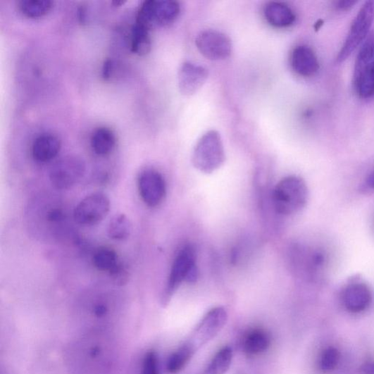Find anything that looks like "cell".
Instances as JSON below:
<instances>
[{
	"mask_svg": "<svg viewBox=\"0 0 374 374\" xmlns=\"http://www.w3.org/2000/svg\"><path fill=\"white\" fill-rule=\"evenodd\" d=\"M308 190L306 182L299 176L285 177L272 194L275 212L282 216H291L300 212L306 205Z\"/></svg>",
	"mask_w": 374,
	"mask_h": 374,
	"instance_id": "1",
	"label": "cell"
},
{
	"mask_svg": "<svg viewBox=\"0 0 374 374\" xmlns=\"http://www.w3.org/2000/svg\"><path fill=\"white\" fill-rule=\"evenodd\" d=\"M198 278L194 249L189 245L185 246L176 254L173 262L163 294V304L169 303L174 293L184 282L193 283Z\"/></svg>",
	"mask_w": 374,
	"mask_h": 374,
	"instance_id": "2",
	"label": "cell"
},
{
	"mask_svg": "<svg viewBox=\"0 0 374 374\" xmlns=\"http://www.w3.org/2000/svg\"><path fill=\"white\" fill-rule=\"evenodd\" d=\"M225 161V154L220 134L211 130L197 143L192 154V164L204 173H212L220 168Z\"/></svg>",
	"mask_w": 374,
	"mask_h": 374,
	"instance_id": "3",
	"label": "cell"
},
{
	"mask_svg": "<svg viewBox=\"0 0 374 374\" xmlns=\"http://www.w3.org/2000/svg\"><path fill=\"white\" fill-rule=\"evenodd\" d=\"M180 11L178 2L172 0H147L137 11L135 22L151 30L173 24L178 18Z\"/></svg>",
	"mask_w": 374,
	"mask_h": 374,
	"instance_id": "4",
	"label": "cell"
},
{
	"mask_svg": "<svg viewBox=\"0 0 374 374\" xmlns=\"http://www.w3.org/2000/svg\"><path fill=\"white\" fill-rule=\"evenodd\" d=\"M374 41L372 37L361 47L354 66L353 85L358 94L364 99L374 95Z\"/></svg>",
	"mask_w": 374,
	"mask_h": 374,
	"instance_id": "5",
	"label": "cell"
},
{
	"mask_svg": "<svg viewBox=\"0 0 374 374\" xmlns=\"http://www.w3.org/2000/svg\"><path fill=\"white\" fill-rule=\"evenodd\" d=\"M373 22L374 1H367L354 19L337 57L339 63L347 61L349 56L364 42Z\"/></svg>",
	"mask_w": 374,
	"mask_h": 374,
	"instance_id": "6",
	"label": "cell"
},
{
	"mask_svg": "<svg viewBox=\"0 0 374 374\" xmlns=\"http://www.w3.org/2000/svg\"><path fill=\"white\" fill-rule=\"evenodd\" d=\"M87 166L82 157L68 155L54 163L49 172L52 186L68 190L80 182L85 175Z\"/></svg>",
	"mask_w": 374,
	"mask_h": 374,
	"instance_id": "7",
	"label": "cell"
},
{
	"mask_svg": "<svg viewBox=\"0 0 374 374\" xmlns=\"http://www.w3.org/2000/svg\"><path fill=\"white\" fill-rule=\"evenodd\" d=\"M111 210L108 197L103 192H94L85 197L73 211L75 221L83 226H92L104 221Z\"/></svg>",
	"mask_w": 374,
	"mask_h": 374,
	"instance_id": "8",
	"label": "cell"
},
{
	"mask_svg": "<svg viewBox=\"0 0 374 374\" xmlns=\"http://www.w3.org/2000/svg\"><path fill=\"white\" fill-rule=\"evenodd\" d=\"M228 314L223 307L211 309L192 332L187 342L196 351L213 340L226 325Z\"/></svg>",
	"mask_w": 374,
	"mask_h": 374,
	"instance_id": "9",
	"label": "cell"
},
{
	"mask_svg": "<svg viewBox=\"0 0 374 374\" xmlns=\"http://www.w3.org/2000/svg\"><path fill=\"white\" fill-rule=\"evenodd\" d=\"M137 188L143 202L151 208L160 206L166 196L164 177L154 169H146L140 173L137 179Z\"/></svg>",
	"mask_w": 374,
	"mask_h": 374,
	"instance_id": "10",
	"label": "cell"
},
{
	"mask_svg": "<svg viewBox=\"0 0 374 374\" xmlns=\"http://www.w3.org/2000/svg\"><path fill=\"white\" fill-rule=\"evenodd\" d=\"M195 44L201 54L213 61L225 60L232 52L230 38L216 30L202 31L197 37Z\"/></svg>",
	"mask_w": 374,
	"mask_h": 374,
	"instance_id": "11",
	"label": "cell"
},
{
	"mask_svg": "<svg viewBox=\"0 0 374 374\" xmlns=\"http://www.w3.org/2000/svg\"><path fill=\"white\" fill-rule=\"evenodd\" d=\"M207 70L200 66L185 63L179 72V88L184 95L190 96L198 92L208 78Z\"/></svg>",
	"mask_w": 374,
	"mask_h": 374,
	"instance_id": "12",
	"label": "cell"
},
{
	"mask_svg": "<svg viewBox=\"0 0 374 374\" xmlns=\"http://www.w3.org/2000/svg\"><path fill=\"white\" fill-rule=\"evenodd\" d=\"M372 299L370 288L363 283L351 284L342 293L343 304L345 308L352 313H359L367 309Z\"/></svg>",
	"mask_w": 374,
	"mask_h": 374,
	"instance_id": "13",
	"label": "cell"
},
{
	"mask_svg": "<svg viewBox=\"0 0 374 374\" xmlns=\"http://www.w3.org/2000/svg\"><path fill=\"white\" fill-rule=\"evenodd\" d=\"M61 141L55 135L42 134L36 137L32 146V156L35 161L48 163L55 158L61 150Z\"/></svg>",
	"mask_w": 374,
	"mask_h": 374,
	"instance_id": "14",
	"label": "cell"
},
{
	"mask_svg": "<svg viewBox=\"0 0 374 374\" xmlns=\"http://www.w3.org/2000/svg\"><path fill=\"white\" fill-rule=\"evenodd\" d=\"M291 63L293 70L305 77L312 76L320 70V63L316 54L306 46H299L294 49Z\"/></svg>",
	"mask_w": 374,
	"mask_h": 374,
	"instance_id": "15",
	"label": "cell"
},
{
	"mask_svg": "<svg viewBox=\"0 0 374 374\" xmlns=\"http://www.w3.org/2000/svg\"><path fill=\"white\" fill-rule=\"evenodd\" d=\"M264 15L270 25L278 28L288 27L295 21V15L292 10L282 3L268 4L264 8Z\"/></svg>",
	"mask_w": 374,
	"mask_h": 374,
	"instance_id": "16",
	"label": "cell"
},
{
	"mask_svg": "<svg viewBox=\"0 0 374 374\" xmlns=\"http://www.w3.org/2000/svg\"><path fill=\"white\" fill-rule=\"evenodd\" d=\"M90 144L94 154L105 156L111 154L114 150L116 137L114 132L108 127H97L91 135Z\"/></svg>",
	"mask_w": 374,
	"mask_h": 374,
	"instance_id": "17",
	"label": "cell"
},
{
	"mask_svg": "<svg viewBox=\"0 0 374 374\" xmlns=\"http://www.w3.org/2000/svg\"><path fill=\"white\" fill-rule=\"evenodd\" d=\"M271 338L266 330L254 329L246 336L243 342V350L248 356H258L269 348Z\"/></svg>",
	"mask_w": 374,
	"mask_h": 374,
	"instance_id": "18",
	"label": "cell"
},
{
	"mask_svg": "<svg viewBox=\"0 0 374 374\" xmlns=\"http://www.w3.org/2000/svg\"><path fill=\"white\" fill-rule=\"evenodd\" d=\"M151 30L137 23L132 25L130 32V46L131 51L139 56L148 54L151 49Z\"/></svg>",
	"mask_w": 374,
	"mask_h": 374,
	"instance_id": "19",
	"label": "cell"
},
{
	"mask_svg": "<svg viewBox=\"0 0 374 374\" xmlns=\"http://www.w3.org/2000/svg\"><path fill=\"white\" fill-rule=\"evenodd\" d=\"M95 268L102 272H108L110 275L121 265L116 252L108 247L98 249L92 257Z\"/></svg>",
	"mask_w": 374,
	"mask_h": 374,
	"instance_id": "20",
	"label": "cell"
},
{
	"mask_svg": "<svg viewBox=\"0 0 374 374\" xmlns=\"http://www.w3.org/2000/svg\"><path fill=\"white\" fill-rule=\"evenodd\" d=\"M132 231V225L124 213L115 215L108 226V235L114 241L123 242L128 239Z\"/></svg>",
	"mask_w": 374,
	"mask_h": 374,
	"instance_id": "21",
	"label": "cell"
},
{
	"mask_svg": "<svg viewBox=\"0 0 374 374\" xmlns=\"http://www.w3.org/2000/svg\"><path fill=\"white\" fill-rule=\"evenodd\" d=\"M54 2L50 0H20L18 9L25 17L39 18L46 15L53 8Z\"/></svg>",
	"mask_w": 374,
	"mask_h": 374,
	"instance_id": "22",
	"label": "cell"
},
{
	"mask_svg": "<svg viewBox=\"0 0 374 374\" xmlns=\"http://www.w3.org/2000/svg\"><path fill=\"white\" fill-rule=\"evenodd\" d=\"M197 351L188 342L185 343L178 351L171 354L167 363L168 371L172 374L182 370L191 361Z\"/></svg>",
	"mask_w": 374,
	"mask_h": 374,
	"instance_id": "23",
	"label": "cell"
},
{
	"mask_svg": "<svg viewBox=\"0 0 374 374\" xmlns=\"http://www.w3.org/2000/svg\"><path fill=\"white\" fill-rule=\"evenodd\" d=\"M233 352L230 347L221 349L208 366L203 374H225L230 368Z\"/></svg>",
	"mask_w": 374,
	"mask_h": 374,
	"instance_id": "24",
	"label": "cell"
},
{
	"mask_svg": "<svg viewBox=\"0 0 374 374\" xmlns=\"http://www.w3.org/2000/svg\"><path fill=\"white\" fill-rule=\"evenodd\" d=\"M340 359V353L335 347L326 348L321 354L320 358V368L323 372H330L338 366Z\"/></svg>",
	"mask_w": 374,
	"mask_h": 374,
	"instance_id": "25",
	"label": "cell"
},
{
	"mask_svg": "<svg viewBox=\"0 0 374 374\" xmlns=\"http://www.w3.org/2000/svg\"><path fill=\"white\" fill-rule=\"evenodd\" d=\"M142 374H159L158 361L154 351H150L146 354Z\"/></svg>",
	"mask_w": 374,
	"mask_h": 374,
	"instance_id": "26",
	"label": "cell"
},
{
	"mask_svg": "<svg viewBox=\"0 0 374 374\" xmlns=\"http://www.w3.org/2000/svg\"><path fill=\"white\" fill-rule=\"evenodd\" d=\"M116 70V63L114 61L108 58V60L105 61L102 69V76L104 80L106 81L111 80L112 78L115 77Z\"/></svg>",
	"mask_w": 374,
	"mask_h": 374,
	"instance_id": "27",
	"label": "cell"
},
{
	"mask_svg": "<svg viewBox=\"0 0 374 374\" xmlns=\"http://www.w3.org/2000/svg\"><path fill=\"white\" fill-rule=\"evenodd\" d=\"M46 218L51 223H61L66 218V213L61 208H53L48 211Z\"/></svg>",
	"mask_w": 374,
	"mask_h": 374,
	"instance_id": "28",
	"label": "cell"
},
{
	"mask_svg": "<svg viewBox=\"0 0 374 374\" xmlns=\"http://www.w3.org/2000/svg\"><path fill=\"white\" fill-rule=\"evenodd\" d=\"M357 2L356 1H338L336 4H335V6H336V8L338 10L341 11H347L350 8H351L354 5H356Z\"/></svg>",
	"mask_w": 374,
	"mask_h": 374,
	"instance_id": "29",
	"label": "cell"
},
{
	"mask_svg": "<svg viewBox=\"0 0 374 374\" xmlns=\"http://www.w3.org/2000/svg\"><path fill=\"white\" fill-rule=\"evenodd\" d=\"M107 307L104 304H98L94 307V313L97 318L105 316L107 313Z\"/></svg>",
	"mask_w": 374,
	"mask_h": 374,
	"instance_id": "30",
	"label": "cell"
},
{
	"mask_svg": "<svg viewBox=\"0 0 374 374\" xmlns=\"http://www.w3.org/2000/svg\"><path fill=\"white\" fill-rule=\"evenodd\" d=\"M363 371L366 374H374V362H368L364 364Z\"/></svg>",
	"mask_w": 374,
	"mask_h": 374,
	"instance_id": "31",
	"label": "cell"
},
{
	"mask_svg": "<svg viewBox=\"0 0 374 374\" xmlns=\"http://www.w3.org/2000/svg\"><path fill=\"white\" fill-rule=\"evenodd\" d=\"M367 185L374 190V170L372 171V173L370 174V175L368 177L367 181H366Z\"/></svg>",
	"mask_w": 374,
	"mask_h": 374,
	"instance_id": "32",
	"label": "cell"
},
{
	"mask_svg": "<svg viewBox=\"0 0 374 374\" xmlns=\"http://www.w3.org/2000/svg\"><path fill=\"white\" fill-rule=\"evenodd\" d=\"M323 24H324L323 20H321L320 19V20H319L316 24H315V27H314L315 30H319L323 27Z\"/></svg>",
	"mask_w": 374,
	"mask_h": 374,
	"instance_id": "33",
	"label": "cell"
},
{
	"mask_svg": "<svg viewBox=\"0 0 374 374\" xmlns=\"http://www.w3.org/2000/svg\"><path fill=\"white\" fill-rule=\"evenodd\" d=\"M99 352H100V349H98V348H96V347L94 348V349L92 350V351H91L92 356V357H95V356H96L97 354H99Z\"/></svg>",
	"mask_w": 374,
	"mask_h": 374,
	"instance_id": "34",
	"label": "cell"
},
{
	"mask_svg": "<svg viewBox=\"0 0 374 374\" xmlns=\"http://www.w3.org/2000/svg\"><path fill=\"white\" fill-rule=\"evenodd\" d=\"M373 70H374V61H373Z\"/></svg>",
	"mask_w": 374,
	"mask_h": 374,
	"instance_id": "35",
	"label": "cell"
}]
</instances>
